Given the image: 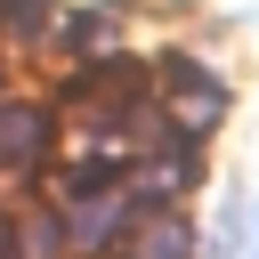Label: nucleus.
Masks as SVG:
<instances>
[{"instance_id":"0eeeda50","label":"nucleus","mask_w":259,"mask_h":259,"mask_svg":"<svg viewBox=\"0 0 259 259\" xmlns=\"http://www.w3.org/2000/svg\"><path fill=\"white\" fill-rule=\"evenodd\" d=\"M243 259H259V235H251V251H243Z\"/></svg>"},{"instance_id":"39448f33","label":"nucleus","mask_w":259,"mask_h":259,"mask_svg":"<svg viewBox=\"0 0 259 259\" xmlns=\"http://www.w3.org/2000/svg\"><path fill=\"white\" fill-rule=\"evenodd\" d=\"M105 32H113V16H105V8H81V16L65 24V40H73L81 57H89V49H105Z\"/></svg>"},{"instance_id":"f257e3e1","label":"nucleus","mask_w":259,"mask_h":259,"mask_svg":"<svg viewBox=\"0 0 259 259\" xmlns=\"http://www.w3.org/2000/svg\"><path fill=\"white\" fill-rule=\"evenodd\" d=\"M138 219V194H105V186H73V219H65V243L73 251H105L121 227Z\"/></svg>"},{"instance_id":"20e7f679","label":"nucleus","mask_w":259,"mask_h":259,"mask_svg":"<svg viewBox=\"0 0 259 259\" xmlns=\"http://www.w3.org/2000/svg\"><path fill=\"white\" fill-rule=\"evenodd\" d=\"M194 251V227L186 219H154V227H138V259H186Z\"/></svg>"},{"instance_id":"423d86ee","label":"nucleus","mask_w":259,"mask_h":259,"mask_svg":"<svg viewBox=\"0 0 259 259\" xmlns=\"http://www.w3.org/2000/svg\"><path fill=\"white\" fill-rule=\"evenodd\" d=\"M0 24L8 32H49V0H0Z\"/></svg>"},{"instance_id":"7ed1b4c3","label":"nucleus","mask_w":259,"mask_h":259,"mask_svg":"<svg viewBox=\"0 0 259 259\" xmlns=\"http://www.w3.org/2000/svg\"><path fill=\"white\" fill-rule=\"evenodd\" d=\"M0 154L32 170V162L49 154V113H40V105H24V97H8V105H0Z\"/></svg>"},{"instance_id":"f03ea898","label":"nucleus","mask_w":259,"mask_h":259,"mask_svg":"<svg viewBox=\"0 0 259 259\" xmlns=\"http://www.w3.org/2000/svg\"><path fill=\"white\" fill-rule=\"evenodd\" d=\"M154 73L170 81V105H178V121H186V130H210V121L227 113V89H219V73H202L194 57H162Z\"/></svg>"}]
</instances>
